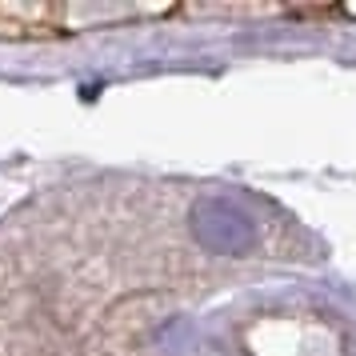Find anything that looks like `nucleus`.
Listing matches in <instances>:
<instances>
[{
  "label": "nucleus",
  "mask_w": 356,
  "mask_h": 356,
  "mask_svg": "<svg viewBox=\"0 0 356 356\" xmlns=\"http://www.w3.org/2000/svg\"><path fill=\"white\" fill-rule=\"evenodd\" d=\"M0 36L44 40V36H65V24H60V13H49V8H0Z\"/></svg>",
  "instance_id": "obj_1"
}]
</instances>
